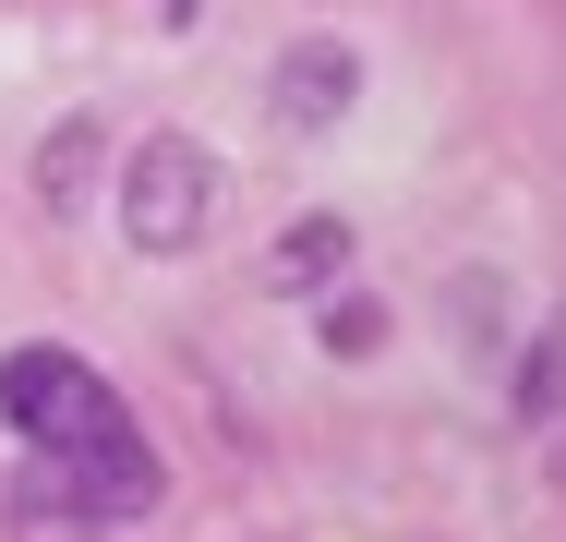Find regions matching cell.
Segmentation results:
<instances>
[{"instance_id":"obj_3","label":"cell","mask_w":566,"mask_h":542,"mask_svg":"<svg viewBox=\"0 0 566 542\" xmlns=\"http://www.w3.org/2000/svg\"><path fill=\"white\" fill-rule=\"evenodd\" d=\"M349 85H361V61H349L338 37H302V49L277 61V121L314 133V121H338V108H349Z\"/></svg>"},{"instance_id":"obj_8","label":"cell","mask_w":566,"mask_h":542,"mask_svg":"<svg viewBox=\"0 0 566 542\" xmlns=\"http://www.w3.org/2000/svg\"><path fill=\"white\" fill-rule=\"evenodd\" d=\"M555 482H566V434H555Z\"/></svg>"},{"instance_id":"obj_4","label":"cell","mask_w":566,"mask_h":542,"mask_svg":"<svg viewBox=\"0 0 566 542\" xmlns=\"http://www.w3.org/2000/svg\"><path fill=\"white\" fill-rule=\"evenodd\" d=\"M349 265V217H290L277 229V290H326Z\"/></svg>"},{"instance_id":"obj_5","label":"cell","mask_w":566,"mask_h":542,"mask_svg":"<svg viewBox=\"0 0 566 542\" xmlns=\"http://www.w3.org/2000/svg\"><path fill=\"white\" fill-rule=\"evenodd\" d=\"M97 145H109L97 121H61V133H49V157H36V194H49L61 217L85 206V169H97Z\"/></svg>"},{"instance_id":"obj_7","label":"cell","mask_w":566,"mask_h":542,"mask_svg":"<svg viewBox=\"0 0 566 542\" xmlns=\"http://www.w3.org/2000/svg\"><path fill=\"white\" fill-rule=\"evenodd\" d=\"M326 350H338V362H374V350H386V314H374V302H326Z\"/></svg>"},{"instance_id":"obj_2","label":"cell","mask_w":566,"mask_h":542,"mask_svg":"<svg viewBox=\"0 0 566 542\" xmlns=\"http://www.w3.org/2000/svg\"><path fill=\"white\" fill-rule=\"evenodd\" d=\"M0 423L36 458H73L120 423V386H97V362H73V350H12L0 362Z\"/></svg>"},{"instance_id":"obj_1","label":"cell","mask_w":566,"mask_h":542,"mask_svg":"<svg viewBox=\"0 0 566 542\" xmlns=\"http://www.w3.org/2000/svg\"><path fill=\"white\" fill-rule=\"evenodd\" d=\"M206 217H218V157L193 133H145L120 157V241L133 253H193Z\"/></svg>"},{"instance_id":"obj_6","label":"cell","mask_w":566,"mask_h":542,"mask_svg":"<svg viewBox=\"0 0 566 542\" xmlns=\"http://www.w3.org/2000/svg\"><path fill=\"white\" fill-rule=\"evenodd\" d=\"M555 398H566V325H543V350H531V374H518V410L555 423Z\"/></svg>"}]
</instances>
